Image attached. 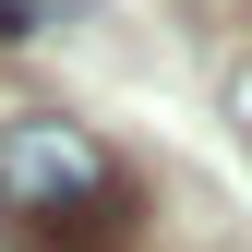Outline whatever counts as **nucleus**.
Segmentation results:
<instances>
[{"instance_id":"obj_3","label":"nucleus","mask_w":252,"mask_h":252,"mask_svg":"<svg viewBox=\"0 0 252 252\" xmlns=\"http://www.w3.org/2000/svg\"><path fill=\"white\" fill-rule=\"evenodd\" d=\"M228 132H240V156H252V60L228 72Z\"/></svg>"},{"instance_id":"obj_2","label":"nucleus","mask_w":252,"mask_h":252,"mask_svg":"<svg viewBox=\"0 0 252 252\" xmlns=\"http://www.w3.org/2000/svg\"><path fill=\"white\" fill-rule=\"evenodd\" d=\"M60 12H72V0H0V48H24V36H48Z\"/></svg>"},{"instance_id":"obj_1","label":"nucleus","mask_w":252,"mask_h":252,"mask_svg":"<svg viewBox=\"0 0 252 252\" xmlns=\"http://www.w3.org/2000/svg\"><path fill=\"white\" fill-rule=\"evenodd\" d=\"M0 240L24 252H120L132 240V168L60 108L0 120Z\"/></svg>"}]
</instances>
